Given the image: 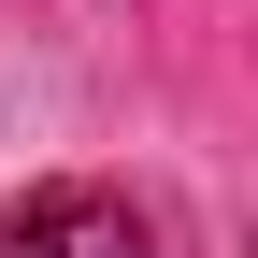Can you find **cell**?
Segmentation results:
<instances>
[{"mask_svg": "<svg viewBox=\"0 0 258 258\" xmlns=\"http://www.w3.org/2000/svg\"><path fill=\"white\" fill-rule=\"evenodd\" d=\"M0 258H158V244L115 186H43V201L0 215Z\"/></svg>", "mask_w": 258, "mask_h": 258, "instance_id": "1", "label": "cell"}]
</instances>
